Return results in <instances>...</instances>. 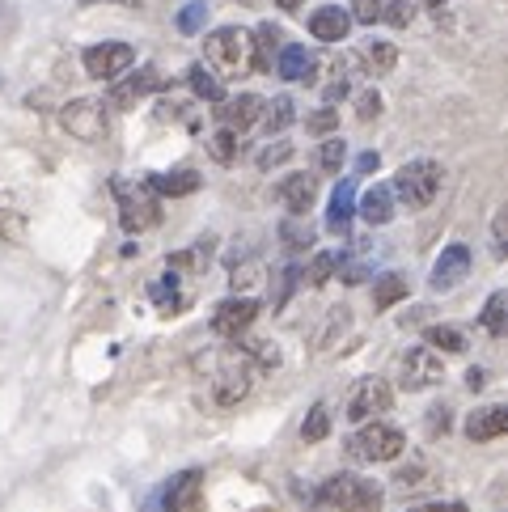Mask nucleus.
<instances>
[{"label":"nucleus","instance_id":"obj_1","mask_svg":"<svg viewBox=\"0 0 508 512\" xmlns=\"http://www.w3.org/2000/svg\"><path fill=\"white\" fill-rule=\"evenodd\" d=\"M111 195L119 199V225L127 233H144V229L161 225V204H157V195L144 187V182L111 178Z\"/></svg>","mask_w":508,"mask_h":512},{"label":"nucleus","instance_id":"obj_2","mask_svg":"<svg viewBox=\"0 0 508 512\" xmlns=\"http://www.w3.org/2000/svg\"><path fill=\"white\" fill-rule=\"evenodd\" d=\"M441 182H445V170L437 166V161L420 157V161H407V166L394 174V187L390 191L403 199L411 212H420V208H428L432 199L441 195Z\"/></svg>","mask_w":508,"mask_h":512},{"label":"nucleus","instance_id":"obj_3","mask_svg":"<svg viewBox=\"0 0 508 512\" xmlns=\"http://www.w3.org/2000/svg\"><path fill=\"white\" fill-rule=\"evenodd\" d=\"M318 496L339 512H381V487L373 479H360V474H331Z\"/></svg>","mask_w":508,"mask_h":512},{"label":"nucleus","instance_id":"obj_4","mask_svg":"<svg viewBox=\"0 0 508 512\" xmlns=\"http://www.w3.org/2000/svg\"><path fill=\"white\" fill-rule=\"evenodd\" d=\"M403 449H407V436L394 424H377V419L360 424V432L348 436V453L360 457V462H394Z\"/></svg>","mask_w":508,"mask_h":512},{"label":"nucleus","instance_id":"obj_5","mask_svg":"<svg viewBox=\"0 0 508 512\" xmlns=\"http://www.w3.org/2000/svg\"><path fill=\"white\" fill-rule=\"evenodd\" d=\"M204 56L221 68V72H246L250 68V30L242 26H221V30H212L208 39H204Z\"/></svg>","mask_w":508,"mask_h":512},{"label":"nucleus","instance_id":"obj_6","mask_svg":"<svg viewBox=\"0 0 508 512\" xmlns=\"http://www.w3.org/2000/svg\"><path fill=\"white\" fill-rule=\"evenodd\" d=\"M60 127L68 136H77L85 144H94L106 136V127H111V115H106V106L98 98H72L64 111H60Z\"/></svg>","mask_w":508,"mask_h":512},{"label":"nucleus","instance_id":"obj_7","mask_svg":"<svg viewBox=\"0 0 508 512\" xmlns=\"http://www.w3.org/2000/svg\"><path fill=\"white\" fill-rule=\"evenodd\" d=\"M85 72L94 81H119L127 68L136 64V47L132 43H119V39H111V43H94V47H85Z\"/></svg>","mask_w":508,"mask_h":512},{"label":"nucleus","instance_id":"obj_8","mask_svg":"<svg viewBox=\"0 0 508 512\" xmlns=\"http://www.w3.org/2000/svg\"><path fill=\"white\" fill-rule=\"evenodd\" d=\"M199 483H204V474L199 470H183V474H174V479H166L149 500H144V512H183V508H195V491Z\"/></svg>","mask_w":508,"mask_h":512},{"label":"nucleus","instance_id":"obj_9","mask_svg":"<svg viewBox=\"0 0 508 512\" xmlns=\"http://www.w3.org/2000/svg\"><path fill=\"white\" fill-rule=\"evenodd\" d=\"M441 373H445V364L432 347H407L403 360H398V377H403L407 390H432L441 381Z\"/></svg>","mask_w":508,"mask_h":512},{"label":"nucleus","instance_id":"obj_10","mask_svg":"<svg viewBox=\"0 0 508 512\" xmlns=\"http://www.w3.org/2000/svg\"><path fill=\"white\" fill-rule=\"evenodd\" d=\"M390 407H394V390H390L381 377H365V381L356 386L352 402H348V415H352V419H360V424H369V419L386 415Z\"/></svg>","mask_w":508,"mask_h":512},{"label":"nucleus","instance_id":"obj_11","mask_svg":"<svg viewBox=\"0 0 508 512\" xmlns=\"http://www.w3.org/2000/svg\"><path fill=\"white\" fill-rule=\"evenodd\" d=\"M263 98L259 94H238V98H225V102H216V119H221L225 132H250L254 123H263Z\"/></svg>","mask_w":508,"mask_h":512},{"label":"nucleus","instance_id":"obj_12","mask_svg":"<svg viewBox=\"0 0 508 512\" xmlns=\"http://www.w3.org/2000/svg\"><path fill=\"white\" fill-rule=\"evenodd\" d=\"M254 318H259V301H254V297H229V301L216 305V314H212V331L233 339V335H242Z\"/></svg>","mask_w":508,"mask_h":512},{"label":"nucleus","instance_id":"obj_13","mask_svg":"<svg viewBox=\"0 0 508 512\" xmlns=\"http://www.w3.org/2000/svg\"><path fill=\"white\" fill-rule=\"evenodd\" d=\"M466 276H470V246H462V242L445 246L441 259H437V267H432V288L449 292V288H458Z\"/></svg>","mask_w":508,"mask_h":512},{"label":"nucleus","instance_id":"obj_14","mask_svg":"<svg viewBox=\"0 0 508 512\" xmlns=\"http://www.w3.org/2000/svg\"><path fill=\"white\" fill-rule=\"evenodd\" d=\"M161 85H166V81H161V72L144 64V68H136V72H132V77H127V81H119V85L111 89V102L119 106V111H132V106H136L140 98L157 94Z\"/></svg>","mask_w":508,"mask_h":512},{"label":"nucleus","instance_id":"obj_15","mask_svg":"<svg viewBox=\"0 0 508 512\" xmlns=\"http://www.w3.org/2000/svg\"><path fill=\"white\" fill-rule=\"evenodd\" d=\"M276 72H280L284 81L305 85V81H314L318 56H314L310 47H301V43H284V47H280V56H276Z\"/></svg>","mask_w":508,"mask_h":512},{"label":"nucleus","instance_id":"obj_16","mask_svg":"<svg viewBox=\"0 0 508 512\" xmlns=\"http://www.w3.org/2000/svg\"><path fill=\"white\" fill-rule=\"evenodd\" d=\"M310 34L318 43H343L352 34V13L339 5H322L310 13Z\"/></svg>","mask_w":508,"mask_h":512},{"label":"nucleus","instance_id":"obj_17","mask_svg":"<svg viewBox=\"0 0 508 512\" xmlns=\"http://www.w3.org/2000/svg\"><path fill=\"white\" fill-rule=\"evenodd\" d=\"M280 47H284V34H280V26L263 22L259 30L250 34V68H259V72H271V60L280 56Z\"/></svg>","mask_w":508,"mask_h":512},{"label":"nucleus","instance_id":"obj_18","mask_svg":"<svg viewBox=\"0 0 508 512\" xmlns=\"http://www.w3.org/2000/svg\"><path fill=\"white\" fill-rule=\"evenodd\" d=\"M276 199L293 216H305V212H310V204H314V178L310 174H288L276 187Z\"/></svg>","mask_w":508,"mask_h":512},{"label":"nucleus","instance_id":"obj_19","mask_svg":"<svg viewBox=\"0 0 508 512\" xmlns=\"http://www.w3.org/2000/svg\"><path fill=\"white\" fill-rule=\"evenodd\" d=\"M149 301L161 309V314H178V309L187 305V297H183V284H178L174 267H166V271H161V276H153V280H149Z\"/></svg>","mask_w":508,"mask_h":512},{"label":"nucleus","instance_id":"obj_20","mask_svg":"<svg viewBox=\"0 0 508 512\" xmlns=\"http://www.w3.org/2000/svg\"><path fill=\"white\" fill-rule=\"evenodd\" d=\"M144 187H149L153 195H170V199H178V195L199 191V174H195V170H161V174H149V178H144Z\"/></svg>","mask_w":508,"mask_h":512},{"label":"nucleus","instance_id":"obj_21","mask_svg":"<svg viewBox=\"0 0 508 512\" xmlns=\"http://www.w3.org/2000/svg\"><path fill=\"white\" fill-rule=\"evenodd\" d=\"M508 432V407H483L466 419V436L470 441H496Z\"/></svg>","mask_w":508,"mask_h":512},{"label":"nucleus","instance_id":"obj_22","mask_svg":"<svg viewBox=\"0 0 508 512\" xmlns=\"http://www.w3.org/2000/svg\"><path fill=\"white\" fill-rule=\"evenodd\" d=\"M352 216H356V187L339 178V187L331 191V204H326V225H331L335 233H348Z\"/></svg>","mask_w":508,"mask_h":512},{"label":"nucleus","instance_id":"obj_23","mask_svg":"<svg viewBox=\"0 0 508 512\" xmlns=\"http://www.w3.org/2000/svg\"><path fill=\"white\" fill-rule=\"evenodd\" d=\"M360 216H365L369 225H386L394 221V191L386 182H373V187L360 195Z\"/></svg>","mask_w":508,"mask_h":512},{"label":"nucleus","instance_id":"obj_24","mask_svg":"<svg viewBox=\"0 0 508 512\" xmlns=\"http://www.w3.org/2000/svg\"><path fill=\"white\" fill-rule=\"evenodd\" d=\"M216 402H221V407H233V402H242L246 394H250V373H246V364H238L233 360L229 369L216 377Z\"/></svg>","mask_w":508,"mask_h":512},{"label":"nucleus","instance_id":"obj_25","mask_svg":"<svg viewBox=\"0 0 508 512\" xmlns=\"http://www.w3.org/2000/svg\"><path fill=\"white\" fill-rule=\"evenodd\" d=\"M398 64V47L390 39H369L360 47V68L373 72V77H386V72Z\"/></svg>","mask_w":508,"mask_h":512},{"label":"nucleus","instance_id":"obj_26","mask_svg":"<svg viewBox=\"0 0 508 512\" xmlns=\"http://www.w3.org/2000/svg\"><path fill=\"white\" fill-rule=\"evenodd\" d=\"M212 250H216V237H212V233H204V237H199V242H191L187 250H178L166 267H191V271H204V267L212 263Z\"/></svg>","mask_w":508,"mask_h":512},{"label":"nucleus","instance_id":"obj_27","mask_svg":"<svg viewBox=\"0 0 508 512\" xmlns=\"http://www.w3.org/2000/svg\"><path fill=\"white\" fill-rule=\"evenodd\" d=\"M318 242L314 225H305V216H288V221H280V246L284 250H310Z\"/></svg>","mask_w":508,"mask_h":512},{"label":"nucleus","instance_id":"obj_28","mask_svg":"<svg viewBox=\"0 0 508 512\" xmlns=\"http://www.w3.org/2000/svg\"><path fill=\"white\" fill-rule=\"evenodd\" d=\"M263 123H267V132H271V136H280L284 127H293V123H297V106H293V98H288V94L271 98V102L263 106Z\"/></svg>","mask_w":508,"mask_h":512},{"label":"nucleus","instance_id":"obj_29","mask_svg":"<svg viewBox=\"0 0 508 512\" xmlns=\"http://www.w3.org/2000/svg\"><path fill=\"white\" fill-rule=\"evenodd\" d=\"M403 297H407V280L398 276V271H386V276L373 280V305L377 309H390V305H398Z\"/></svg>","mask_w":508,"mask_h":512},{"label":"nucleus","instance_id":"obj_30","mask_svg":"<svg viewBox=\"0 0 508 512\" xmlns=\"http://www.w3.org/2000/svg\"><path fill=\"white\" fill-rule=\"evenodd\" d=\"M187 81H191V94H195V98H204V102H225V85L216 81L204 64H191V68H187Z\"/></svg>","mask_w":508,"mask_h":512},{"label":"nucleus","instance_id":"obj_31","mask_svg":"<svg viewBox=\"0 0 508 512\" xmlns=\"http://www.w3.org/2000/svg\"><path fill=\"white\" fill-rule=\"evenodd\" d=\"M504 326H508V292L500 288V292H492V297H487V305H483V331L492 335V339H500Z\"/></svg>","mask_w":508,"mask_h":512},{"label":"nucleus","instance_id":"obj_32","mask_svg":"<svg viewBox=\"0 0 508 512\" xmlns=\"http://www.w3.org/2000/svg\"><path fill=\"white\" fill-rule=\"evenodd\" d=\"M0 237H5V242H22L26 237V216L9 195H0Z\"/></svg>","mask_w":508,"mask_h":512},{"label":"nucleus","instance_id":"obj_33","mask_svg":"<svg viewBox=\"0 0 508 512\" xmlns=\"http://www.w3.org/2000/svg\"><path fill=\"white\" fill-rule=\"evenodd\" d=\"M174 26H178V34H199L208 26V5H204V0H187V5L178 9Z\"/></svg>","mask_w":508,"mask_h":512},{"label":"nucleus","instance_id":"obj_34","mask_svg":"<svg viewBox=\"0 0 508 512\" xmlns=\"http://www.w3.org/2000/svg\"><path fill=\"white\" fill-rule=\"evenodd\" d=\"M415 13H420V0H386V9H381V17H386L394 30H407L415 22Z\"/></svg>","mask_w":508,"mask_h":512},{"label":"nucleus","instance_id":"obj_35","mask_svg":"<svg viewBox=\"0 0 508 512\" xmlns=\"http://www.w3.org/2000/svg\"><path fill=\"white\" fill-rule=\"evenodd\" d=\"M343 161H348V144H343V140H326L318 149V170L322 174H339Z\"/></svg>","mask_w":508,"mask_h":512},{"label":"nucleus","instance_id":"obj_36","mask_svg":"<svg viewBox=\"0 0 508 512\" xmlns=\"http://www.w3.org/2000/svg\"><path fill=\"white\" fill-rule=\"evenodd\" d=\"M335 267H339V254H331V250H322V254H314V263H310V271H305V280H310L314 288H322L326 280L335 276Z\"/></svg>","mask_w":508,"mask_h":512},{"label":"nucleus","instance_id":"obj_37","mask_svg":"<svg viewBox=\"0 0 508 512\" xmlns=\"http://www.w3.org/2000/svg\"><path fill=\"white\" fill-rule=\"evenodd\" d=\"M428 347H441V352H466L462 331L453 326H428Z\"/></svg>","mask_w":508,"mask_h":512},{"label":"nucleus","instance_id":"obj_38","mask_svg":"<svg viewBox=\"0 0 508 512\" xmlns=\"http://www.w3.org/2000/svg\"><path fill=\"white\" fill-rule=\"evenodd\" d=\"M326 432H331V415H326V407H322V402H318V407H310V415H305V424H301V436H305V441H322V436Z\"/></svg>","mask_w":508,"mask_h":512},{"label":"nucleus","instance_id":"obj_39","mask_svg":"<svg viewBox=\"0 0 508 512\" xmlns=\"http://www.w3.org/2000/svg\"><path fill=\"white\" fill-rule=\"evenodd\" d=\"M212 157L221 161V166H233V157H238V132H225L221 127V132L212 136Z\"/></svg>","mask_w":508,"mask_h":512},{"label":"nucleus","instance_id":"obj_40","mask_svg":"<svg viewBox=\"0 0 508 512\" xmlns=\"http://www.w3.org/2000/svg\"><path fill=\"white\" fill-rule=\"evenodd\" d=\"M297 149L288 140H276V144H267V149L259 153V170H276V166H284L288 157H293Z\"/></svg>","mask_w":508,"mask_h":512},{"label":"nucleus","instance_id":"obj_41","mask_svg":"<svg viewBox=\"0 0 508 512\" xmlns=\"http://www.w3.org/2000/svg\"><path fill=\"white\" fill-rule=\"evenodd\" d=\"M335 127H339L335 106H322V111H314L310 119H305V132H314V136H326V132H335Z\"/></svg>","mask_w":508,"mask_h":512},{"label":"nucleus","instance_id":"obj_42","mask_svg":"<svg viewBox=\"0 0 508 512\" xmlns=\"http://www.w3.org/2000/svg\"><path fill=\"white\" fill-rule=\"evenodd\" d=\"M381 9H386V0H352V22H365V26H373L377 17H381Z\"/></svg>","mask_w":508,"mask_h":512},{"label":"nucleus","instance_id":"obj_43","mask_svg":"<svg viewBox=\"0 0 508 512\" xmlns=\"http://www.w3.org/2000/svg\"><path fill=\"white\" fill-rule=\"evenodd\" d=\"M352 94V85H348V72H343V68H335V81L331 85H326L322 89V98H326V106H335V102H343V98H348Z\"/></svg>","mask_w":508,"mask_h":512},{"label":"nucleus","instance_id":"obj_44","mask_svg":"<svg viewBox=\"0 0 508 512\" xmlns=\"http://www.w3.org/2000/svg\"><path fill=\"white\" fill-rule=\"evenodd\" d=\"M381 115V94H377V89H365V94H360L356 98V119H377Z\"/></svg>","mask_w":508,"mask_h":512},{"label":"nucleus","instance_id":"obj_45","mask_svg":"<svg viewBox=\"0 0 508 512\" xmlns=\"http://www.w3.org/2000/svg\"><path fill=\"white\" fill-rule=\"evenodd\" d=\"M428 419H432V424H428L432 432H445V428H449V407H437V411H432Z\"/></svg>","mask_w":508,"mask_h":512},{"label":"nucleus","instance_id":"obj_46","mask_svg":"<svg viewBox=\"0 0 508 512\" xmlns=\"http://www.w3.org/2000/svg\"><path fill=\"white\" fill-rule=\"evenodd\" d=\"M356 166L365 170V174H373V170L381 166V157H377V153H360V161H356Z\"/></svg>","mask_w":508,"mask_h":512},{"label":"nucleus","instance_id":"obj_47","mask_svg":"<svg viewBox=\"0 0 508 512\" xmlns=\"http://www.w3.org/2000/svg\"><path fill=\"white\" fill-rule=\"evenodd\" d=\"M466 386L479 390V386H483V369H470V373H466Z\"/></svg>","mask_w":508,"mask_h":512},{"label":"nucleus","instance_id":"obj_48","mask_svg":"<svg viewBox=\"0 0 508 512\" xmlns=\"http://www.w3.org/2000/svg\"><path fill=\"white\" fill-rule=\"evenodd\" d=\"M496 259H504V221H496Z\"/></svg>","mask_w":508,"mask_h":512},{"label":"nucleus","instance_id":"obj_49","mask_svg":"<svg viewBox=\"0 0 508 512\" xmlns=\"http://www.w3.org/2000/svg\"><path fill=\"white\" fill-rule=\"evenodd\" d=\"M276 5H280V9H284V13H297V9H301V5H305V0H276Z\"/></svg>","mask_w":508,"mask_h":512},{"label":"nucleus","instance_id":"obj_50","mask_svg":"<svg viewBox=\"0 0 508 512\" xmlns=\"http://www.w3.org/2000/svg\"><path fill=\"white\" fill-rule=\"evenodd\" d=\"M432 512H466V504H432Z\"/></svg>","mask_w":508,"mask_h":512},{"label":"nucleus","instance_id":"obj_51","mask_svg":"<svg viewBox=\"0 0 508 512\" xmlns=\"http://www.w3.org/2000/svg\"><path fill=\"white\" fill-rule=\"evenodd\" d=\"M424 5H432V9H441V5H445V0H424Z\"/></svg>","mask_w":508,"mask_h":512},{"label":"nucleus","instance_id":"obj_52","mask_svg":"<svg viewBox=\"0 0 508 512\" xmlns=\"http://www.w3.org/2000/svg\"><path fill=\"white\" fill-rule=\"evenodd\" d=\"M81 5H94V0H81ZM115 5H123V0H115Z\"/></svg>","mask_w":508,"mask_h":512},{"label":"nucleus","instance_id":"obj_53","mask_svg":"<svg viewBox=\"0 0 508 512\" xmlns=\"http://www.w3.org/2000/svg\"><path fill=\"white\" fill-rule=\"evenodd\" d=\"M0 89H5V77H0Z\"/></svg>","mask_w":508,"mask_h":512}]
</instances>
